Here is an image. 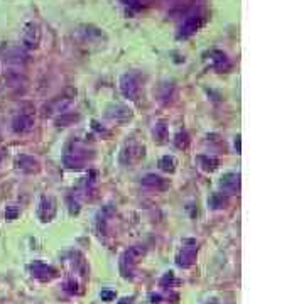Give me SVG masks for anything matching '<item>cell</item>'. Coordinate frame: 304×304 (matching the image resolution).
Instances as JSON below:
<instances>
[{
    "label": "cell",
    "instance_id": "1",
    "mask_svg": "<svg viewBox=\"0 0 304 304\" xmlns=\"http://www.w3.org/2000/svg\"><path fill=\"white\" fill-rule=\"evenodd\" d=\"M93 157V152L88 151L81 142H71L68 146L66 152H64V166L69 169H81L85 167V164L88 162V159Z\"/></svg>",
    "mask_w": 304,
    "mask_h": 304
},
{
    "label": "cell",
    "instance_id": "8",
    "mask_svg": "<svg viewBox=\"0 0 304 304\" xmlns=\"http://www.w3.org/2000/svg\"><path fill=\"white\" fill-rule=\"evenodd\" d=\"M106 117L110 120H113L115 124H125L127 120H130L132 117V110L127 108L124 105H110L106 108Z\"/></svg>",
    "mask_w": 304,
    "mask_h": 304
},
{
    "label": "cell",
    "instance_id": "11",
    "mask_svg": "<svg viewBox=\"0 0 304 304\" xmlns=\"http://www.w3.org/2000/svg\"><path fill=\"white\" fill-rule=\"evenodd\" d=\"M31 272H32V276L36 279H39V281H51V279L56 276V270L52 269V267H49L48 264L39 262V260L31 265Z\"/></svg>",
    "mask_w": 304,
    "mask_h": 304
},
{
    "label": "cell",
    "instance_id": "21",
    "mask_svg": "<svg viewBox=\"0 0 304 304\" xmlns=\"http://www.w3.org/2000/svg\"><path fill=\"white\" fill-rule=\"evenodd\" d=\"M78 118H80V115H78V113H68V112H64V113H61V117L56 120V124L66 127V125H71L73 122H76Z\"/></svg>",
    "mask_w": 304,
    "mask_h": 304
},
{
    "label": "cell",
    "instance_id": "26",
    "mask_svg": "<svg viewBox=\"0 0 304 304\" xmlns=\"http://www.w3.org/2000/svg\"><path fill=\"white\" fill-rule=\"evenodd\" d=\"M172 281H174V274L169 272V274H166V276H164V279L161 281V286H162V287H166L167 284H171Z\"/></svg>",
    "mask_w": 304,
    "mask_h": 304
},
{
    "label": "cell",
    "instance_id": "6",
    "mask_svg": "<svg viewBox=\"0 0 304 304\" xmlns=\"http://www.w3.org/2000/svg\"><path fill=\"white\" fill-rule=\"evenodd\" d=\"M196 242L195 240H186L184 242V247L181 249V252L176 257V262H178L179 267H190L195 264L196 260Z\"/></svg>",
    "mask_w": 304,
    "mask_h": 304
},
{
    "label": "cell",
    "instance_id": "2",
    "mask_svg": "<svg viewBox=\"0 0 304 304\" xmlns=\"http://www.w3.org/2000/svg\"><path fill=\"white\" fill-rule=\"evenodd\" d=\"M76 92L75 90H66L63 95H57L54 98L48 101L44 105V117H52V115H59V113H64V110L68 108L69 105L73 103V98H75Z\"/></svg>",
    "mask_w": 304,
    "mask_h": 304
},
{
    "label": "cell",
    "instance_id": "27",
    "mask_svg": "<svg viewBox=\"0 0 304 304\" xmlns=\"http://www.w3.org/2000/svg\"><path fill=\"white\" fill-rule=\"evenodd\" d=\"M101 299H103V301H113L115 293H112V291H103V293H101Z\"/></svg>",
    "mask_w": 304,
    "mask_h": 304
},
{
    "label": "cell",
    "instance_id": "25",
    "mask_svg": "<svg viewBox=\"0 0 304 304\" xmlns=\"http://www.w3.org/2000/svg\"><path fill=\"white\" fill-rule=\"evenodd\" d=\"M69 211H71V215L80 211V204H78V201H73V198H69Z\"/></svg>",
    "mask_w": 304,
    "mask_h": 304
},
{
    "label": "cell",
    "instance_id": "17",
    "mask_svg": "<svg viewBox=\"0 0 304 304\" xmlns=\"http://www.w3.org/2000/svg\"><path fill=\"white\" fill-rule=\"evenodd\" d=\"M211 61H213V64H215V68L218 69V71H227V69H230V61H228V57L223 54L221 51H215L211 54Z\"/></svg>",
    "mask_w": 304,
    "mask_h": 304
},
{
    "label": "cell",
    "instance_id": "18",
    "mask_svg": "<svg viewBox=\"0 0 304 304\" xmlns=\"http://www.w3.org/2000/svg\"><path fill=\"white\" fill-rule=\"evenodd\" d=\"M198 162H200L201 169H203V171H208V172L215 171V169H216V166H218V159L209 157V155H200V157H198Z\"/></svg>",
    "mask_w": 304,
    "mask_h": 304
},
{
    "label": "cell",
    "instance_id": "28",
    "mask_svg": "<svg viewBox=\"0 0 304 304\" xmlns=\"http://www.w3.org/2000/svg\"><path fill=\"white\" fill-rule=\"evenodd\" d=\"M66 291H69V293H78V284H76V281H68V282H66Z\"/></svg>",
    "mask_w": 304,
    "mask_h": 304
},
{
    "label": "cell",
    "instance_id": "33",
    "mask_svg": "<svg viewBox=\"0 0 304 304\" xmlns=\"http://www.w3.org/2000/svg\"><path fill=\"white\" fill-rule=\"evenodd\" d=\"M3 157V151H0V159H2Z\"/></svg>",
    "mask_w": 304,
    "mask_h": 304
},
{
    "label": "cell",
    "instance_id": "10",
    "mask_svg": "<svg viewBox=\"0 0 304 304\" xmlns=\"http://www.w3.org/2000/svg\"><path fill=\"white\" fill-rule=\"evenodd\" d=\"M220 188L225 193H230V195L238 193L240 191V176L235 174V172H227V174H223L220 179Z\"/></svg>",
    "mask_w": 304,
    "mask_h": 304
},
{
    "label": "cell",
    "instance_id": "31",
    "mask_svg": "<svg viewBox=\"0 0 304 304\" xmlns=\"http://www.w3.org/2000/svg\"><path fill=\"white\" fill-rule=\"evenodd\" d=\"M132 301H134L132 298H124V299H120V301H118V304H132Z\"/></svg>",
    "mask_w": 304,
    "mask_h": 304
},
{
    "label": "cell",
    "instance_id": "24",
    "mask_svg": "<svg viewBox=\"0 0 304 304\" xmlns=\"http://www.w3.org/2000/svg\"><path fill=\"white\" fill-rule=\"evenodd\" d=\"M20 213V208L17 204H9V206L5 208V218L7 220H15L19 216Z\"/></svg>",
    "mask_w": 304,
    "mask_h": 304
},
{
    "label": "cell",
    "instance_id": "30",
    "mask_svg": "<svg viewBox=\"0 0 304 304\" xmlns=\"http://www.w3.org/2000/svg\"><path fill=\"white\" fill-rule=\"evenodd\" d=\"M151 299H152V303H154V304L161 303V296H159V294H152V296H151Z\"/></svg>",
    "mask_w": 304,
    "mask_h": 304
},
{
    "label": "cell",
    "instance_id": "12",
    "mask_svg": "<svg viewBox=\"0 0 304 304\" xmlns=\"http://www.w3.org/2000/svg\"><path fill=\"white\" fill-rule=\"evenodd\" d=\"M15 164H17V169H20L22 172H27V174H32V172L39 171V161L32 157V155H27V154L19 155Z\"/></svg>",
    "mask_w": 304,
    "mask_h": 304
},
{
    "label": "cell",
    "instance_id": "19",
    "mask_svg": "<svg viewBox=\"0 0 304 304\" xmlns=\"http://www.w3.org/2000/svg\"><path fill=\"white\" fill-rule=\"evenodd\" d=\"M176 159L172 155H164V157L159 159V169L164 172H174L176 171Z\"/></svg>",
    "mask_w": 304,
    "mask_h": 304
},
{
    "label": "cell",
    "instance_id": "14",
    "mask_svg": "<svg viewBox=\"0 0 304 304\" xmlns=\"http://www.w3.org/2000/svg\"><path fill=\"white\" fill-rule=\"evenodd\" d=\"M142 184L147 188H152V190H167L169 188V181L161 178L157 174H147L146 178L142 179Z\"/></svg>",
    "mask_w": 304,
    "mask_h": 304
},
{
    "label": "cell",
    "instance_id": "9",
    "mask_svg": "<svg viewBox=\"0 0 304 304\" xmlns=\"http://www.w3.org/2000/svg\"><path fill=\"white\" fill-rule=\"evenodd\" d=\"M32 125H34V118L29 113H19L12 120V130L15 134H26L32 129Z\"/></svg>",
    "mask_w": 304,
    "mask_h": 304
},
{
    "label": "cell",
    "instance_id": "29",
    "mask_svg": "<svg viewBox=\"0 0 304 304\" xmlns=\"http://www.w3.org/2000/svg\"><path fill=\"white\" fill-rule=\"evenodd\" d=\"M125 2V5H130V7H139L137 3H139V0H124Z\"/></svg>",
    "mask_w": 304,
    "mask_h": 304
},
{
    "label": "cell",
    "instance_id": "13",
    "mask_svg": "<svg viewBox=\"0 0 304 304\" xmlns=\"http://www.w3.org/2000/svg\"><path fill=\"white\" fill-rule=\"evenodd\" d=\"M144 151H146V149H144V147H141V146H129L124 152H122V157H120L122 162H124V164L137 162L139 159H142L144 154H146Z\"/></svg>",
    "mask_w": 304,
    "mask_h": 304
},
{
    "label": "cell",
    "instance_id": "7",
    "mask_svg": "<svg viewBox=\"0 0 304 304\" xmlns=\"http://www.w3.org/2000/svg\"><path fill=\"white\" fill-rule=\"evenodd\" d=\"M38 215L43 221H51L56 215V201L52 196H43L38 208Z\"/></svg>",
    "mask_w": 304,
    "mask_h": 304
},
{
    "label": "cell",
    "instance_id": "20",
    "mask_svg": "<svg viewBox=\"0 0 304 304\" xmlns=\"http://www.w3.org/2000/svg\"><path fill=\"white\" fill-rule=\"evenodd\" d=\"M209 206L213 209H218V208H223L225 204H227V196L223 195V193H215V195L209 198Z\"/></svg>",
    "mask_w": 304,
    "mask_h": 304
},
{
    "label": "cell",
    "instance_id": "5",
    "mask_svg": "<svg viewBox=\"0 0 304 304\" xmlns=\"http://www.w3.org/2000/svg\"><path fill=\"white\" fill-rule=\"evenodd\" d=\"M120 90L122 95L129 100H135L139 95V90H141V85H139V78L134 73H127L120 78Z\"/></svg>",
    "mask_w": 304,
    "mask_h": 304
},
{
    "label": "cell",
    "instance_id": "16",
    "mask_svg": "<svg viewBox=\"0 0 304 304\" xmlns=\"http://www.w3.org/2000/svg\"><path fill=\"white\" fill-rule=\"evenodd\" d=\"M3 80H5V83L9 86H20L26 83V76H24L19 69H9V71H5Z\"/></svg>",
    "mask_w": 304,
    "mask_h": 304
},
{
    "label": "cell",
    "instance_id": "22",
    "mask_svg": "<svg viewBox=\"0 0 304 304\" xmlns=\"http://www.w3.org/2000/svg\"><path fill=\"white\" fill-rule=\"evenodd\" d=\"M188 146H190V137H188V134L179 132L176 135V147H178V149H188Z\"/></svg>",
    "mask_w": 304,
    "mask_h": 304
},
{
    "label": "cell",
    "instance_id": "3",
    "mask_svg": "<svg viewBox=\"0 0 304 304\" xmlns=\"http://www.w3.org/2000/svg\"><path fill=\"white\" fill-rule=\"evenodd\" d=\"M204 20H206V12H195V14L188 15V17L184 19V22L181 24L178 36L183 39L190 38V36H193L201 26H203Z\"/></svg>",
    "mask_w": 304,
    "mask_h": 304
},
{
    "label": "cell",
    "instance_id": "4",
    "mask_svg": "<svg viewBox=\"0 0 304 304\" xmlns=\"http://www.w3.org/2000/svg\"><path fill=\"white\" fill-rule=\"evenodd\" d=\"M41 26L38 22H29L22 31V46L27 49H36L41 43Z\"/></svg>",
    "mask_w": 304,
    "mask_h": 304
},
{
    "label": "cell",
    "instance_id": "23",
    "mask_svg": "<svg viewBox=\"0 0 304 304\" xmlns=\"http://www.w3.org/2000/svg\"><path fill=\"white\" fill-rule=\"evenodd\" d=\"M154 135H155V139H157L159 142L166 141V139H167V129H166V125H164V124H157V125H155Z\"/></svg>",
    "mask_w": 304,
    "mask_h": 304
},
{
    "label": "cell",
    "instance_id": "32",
    "mask_svg": "<svg viewBox=\"0 0 304 304\" xmlns=\"http://www.w3.org/2000/svg\"><path fill=\"white\" fill-rule=\"evenodd\" d=\"M235 147H237V151H240V141H238V139L235 141Z\"/></svg>",
    "mask_w": 304,
    "mask_h": 304
},
{
    "label": "cell",
    "instance_id": "15",
    "mask_svg": "<svg viewBox=\"0 0 304 304\" xmlns=\"http://www.w3.org/2000/svg\"><path fill=\"white\" fill-rule=\"evenodd\" d=\"M144 252H146V249L141 247V245L129 249V250H127V252L124 253V257H122V267H125V265L132 267L135 262H137L139 258L144 255Z\"/></svg>",
    "mask_w": 304,
    "mask_h": 304
}]
</instances>
